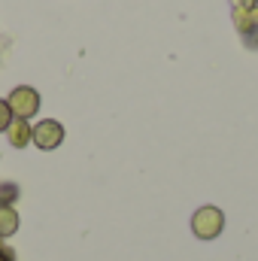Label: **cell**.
Returning a JSON list of instances; mask_svg holds the SVG:
<instances>
[{"instance_id":"obj_1","label":"cell","mask_w":258,"mask_h":261,"mask_svg":"<svg viewBox=\"0 0 258 261\" xmlns=\"http://www.w3.org/2000/svg\"><path fill=\"white\" fill-rule=\"evenodd\" d=\"M225 231V213L219 206H200L192 216V234L197 240H216Z\"/></svg>"},{"instance_id":"obj_2","label":"cell","mask_w":258,"mask_h":261,"mask_svg":"<svg viewBox=\"0 0 258 261\" xmlns=\"http://www.w3.org/2000/svg\"><path fill=\"white\" fill-rule=\"evenodd\" d=\"M6 103H9V110H12V119H31V116H37L40 113V94L31 88V85H18V88H12V94L6 97Z\"/></svg>"},{"instance_id":"obj_3","label":"cell","mask_w":258,"mask_h":261,"mask_svg":"<svg viewBox=\"0 0 258 261\" xmlns=\"http://www.w3.org/2000/svg\"><path fill=\"white\" fill-rule=\"evenodd\" d=\"M43 152H52V149H58L61 146V140H64V128H61V122H55V119H46V122H40L37 128H34V137H31Z\"/></svg>"},{"instance_id":"obj_4","label":"cell","mask_w":258,"mask_h":261,"mask_svg":"<svg viewBox=\"0 0 258 261\" xmlns=\"http://www.w3.org/2000/svg\"><path fill=\"white\" fill-rule=\"evenodd\" d=\"M31 137H34V128H31L24 119H12V122H9V128H6V140H9V146L24 149V146L31 143Z\"/></svg>"},{"instance_id":"obj_5","label":"cell","mask_w":258,"mask_h":261,"mask_svg":"<svg viewBox=\"0 0 258 261\" xmlns=\"http://www.w3.org/2000/svg\"><path fill=\"white\" fill-rule=\"evenodd\" d=\"M15 231H18V213L12 206H3L0 203V240L12 237Z\"/></svg>"},{"instance_id":"obj_6","label":"cell","mask_w":258,"mask_h":261,"mask_svg":"<svg viewBox=\"0 0 258 261\" xmlns=\"http://www.w3.org/2000/svg\"><path fill=\"white\" fill-rule=\"evenodd\" d=\"M18 197V186L15 182H6V186H0V203L3 206H12V200Z\"/></svg>"},{"instance_id":"obj_7","label":"cell","mask_w":258,"mask_h":261,"mask_svg":"<svg viewBox=\"0 0 258 261\" xmlns=\"http://www.w3.org/2000/svg\"><path fill=\"white\" fill-rule=\"evenodd\" d=\"M9 122H12V110H9L6 100H0V130L9 128Z\"/></svg>"},{"instance_id":"obj_8","label":"cell","mask_w":258,"mask_h":261,"mask_svg":"<svg viewBox=\"0 0 258 261\" xmlns=\"http://www.w3.org/2000/svg\"><path fill=\"white\" fill-rule=\"evenodd\" d=\"M231 3H234V9H243V12L258 6V0H231Z\"/></svg>"},{"instance_id":"obj_9","label":"cell","mask_w":258,"mask_h":261,"mask_svg":"<svg viewBox=\"0 0 258 261\" xmlns=\"http://www.w3.org/2000/svg\"><path fill=\"white\" fill-rule=\"evenodd\" d=\"M0 261H15V252L9 246H0Z\"/></svg>"}]
</instances>
